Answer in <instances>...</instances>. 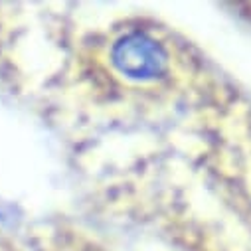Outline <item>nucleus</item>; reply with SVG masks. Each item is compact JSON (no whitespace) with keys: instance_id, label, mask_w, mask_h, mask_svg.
<instances>
[{"instance_id":"nucleus-1","label":"nucleus","mask_w":251,"mask_h":251,"mask_svg":"<svg viewBox=\"0 0 251 251\" xmlns=\"http://www.w3.org/2000/svg\"><path fill=\"white\" fill-rule=\"evenodd\" d=\"M111 61L119 74L129 79L151 81L168 70V53L147 34H127L111 48Z\"/></svg>"}]
</instances>
